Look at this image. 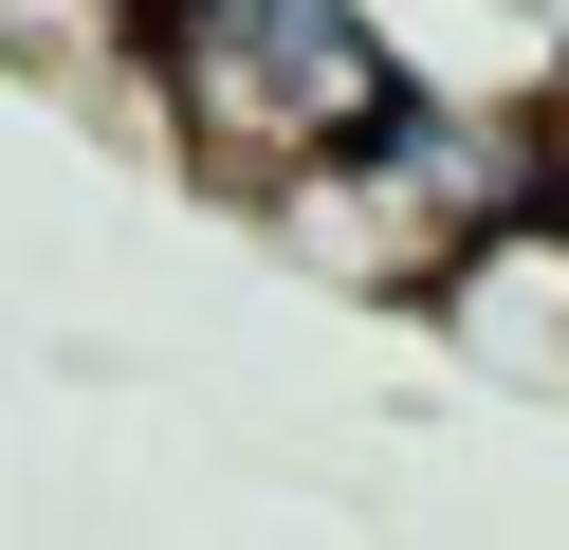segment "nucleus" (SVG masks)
Returning a JSON list of instances; mask_svg holds the SVG:
<instances>
[{"label": "nucleus", "instance_id": "1", "mask_svg": "<svg viewBox=\"0 0 569 550\" xmlns=\"http://www.w3.org/2000/svg\"><path fill=\"white\" fill-rule=\"evenodd\" d=\"M405 73L422 56L386 0H129V92L239 202H295L312 166H349L405 110Z\"/></svg>", "mask_w": 569, "mask_h": 550}, {"label": "nucleus", "instance_id": "2", "mask_svg": "<svg viewBox=\"0 0 569 550\" xmlns=\"http://www.w3.org/2000/svg\"><path fill=\"white\" fill-rule=\"evenodd\" d=\"M551 202H569V110H551V73H532V92H441V73H405V110H386L349 166H312L295 202H276V239H295L312 276L422 312L478 239H515V220H551Z\"/></svg>", "mask_w": 569, "mask_h": 550}, {"label": "nucleus", "instance_id": "3", "mask_svg": "<svg viewBox=\"0 0 569 550\" xmlns=\"http://www.w3.org/2000/svg\"><path fill=\"white\" fill-rule=\"evenodd\" d=\"M422 330H441L459 367H496V386L569 403V220H515V239H478L441 293H422Z\"/></svg>", "mask_w": 569, "mask_h": 550}, {"label": "nucleus", "instance_id": "4", "mask_svg": "<svg viewBox=\"0 0 569 550\" xmlns=\"http://www.w3.org/2000/svg\"><path fill=\"white\" fill-rule=\"evenodd\" d=\"M551 110H569V73H551ZM551 220H569V202H551Z\"/></svg>", "mask_w": 569, "mask_h": 550}]
</instances>
